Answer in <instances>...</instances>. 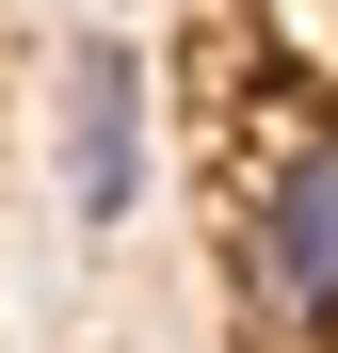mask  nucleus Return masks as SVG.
<instances>
[{"instance_id":"f257e3e1","label":"nucleus","mask_w":338,"mask_h":353,"mask_svg":"<svg viewBox=\"0 0 338 353\" xmlns=\"http://www.w3.org/2000/svg\"><path fill=\"white\" fill-rule=\"evenodd\" d=\"M242 305L338 337V129H306V145L242 193Z\"/></svg>"},{"instance_id":"f03ea898","label":"nucleus","mask_w":338,"mask_h":353,"mask_svg":"<svg viewBox=\"0 0 338 353\" xmlns=\"http://www.w3.org/2000/svg\"><path fill=\"white\" fill-rule=\"evenodd\" d=\"M129 193H145V65L113 32H81L65 48V209L129 225Z\"/></svg>"}]
</instances>
